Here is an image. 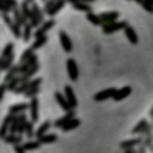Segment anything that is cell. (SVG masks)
I'll list each match as a JSON object with an SVG mask.
<instances>
[{
    "mask_svg": "<svg viewBox=\"0 0 153 153\" xmlns=\"http://www.w3.org/2000/svg\"><path fill=\"white\" fill-rule=\"evenodd\" d=\"M129 24L126 21H114V23H110V24H104L102 26V32L105 35H111V33H116L119 30H125Z\"/></svg>",
    "mask_w": 153,
    "mask_h": 153,
    "instance_id": "1",
    "label": "cell"
},
{
    "mask_svg": "<svg viewBox=\"0 0 153 153\" xmlns=\"http://www.w3.org/2000/svg\"><path fill=\"white\" fill-rule=\"evenodd\" d=\"M41 83H42V78H35V80H29V81H26V83H23L14 93L15 95H24L26 92H29L30 89H33V87H39L41 86Z\"/></svg>",
    "mask_w": 153,
    "mask_h": 153,
    "instance_id": "2",
    "label": "cell"
},
{
    "mask_svg": "<svg viewBox=\"0 0 153 153\" xmlns=\"http://www.w3.org/2000/svg\"><path fill=\"white\" fill-rule=\"evenodd\" d=\"M116 92H117L116 87L104 89V90H101V92H98V93L93 95V101H95V102H104V101H107V99H110V98H114Z\"/></svg>",
    "mask_w": 153,
    "mask_h": 153,
    "instance_id": "3",
    "label": "cell"
},
{
    "mask_svg": "<svg viewBox=\"0 0 153 153\" xmlns=\"http://www.w3.org/2000/svg\"><path fill=\"white\" fill-rule=\"evenodd\" d=\"M66 71H68V76L71 81L78 80V66H76V62L72 57H69L66 60Z\"/></svg>",
    "mask_w": 153,
    "mask_h": 153,
    "instance_id": "4",
    "label": "cell"
},
{
    "mask_svg": "<svg viewBox=\"0 0 153 153\" xmlns=\"http://www.w3.org/2000/svg\"><path fill=\"white\" fill-rule=\"evenodd\" d=\"M59 41H60V45H62V48H63L65 53H72L74 45H72V41H71V38L68 36V33L65 30H60L59 32Z\"/></svg>",
    "mask_w": 153,
    "mask_h": 153,
    "instance_id": "5",
    "label": "cell"
},
{
    "mask_svg": "<svg viewBox=\"0 0 153 153\" xmlns=\"http://www.w3.org/2000/svg\"><path fill=\"white\" fill-rule=\"evenodd\" d=\"M54 24H56V21L53 20V18H50L48 21H45L41 27H38L36 30H35V39H38V38H42V36H47V32L48 30H51L53 27H54Z\"/></svg>",
    "mask_w": 153,
    "mask_h": 153,
    "instance_id": "6",
    "label": "cell"
},
{
    "mask_svg": "<svg viewBox=\"0 0 153 153\" xmlns=\"http://www.w3.org/2000/svg\"><path fill=\"white\" fill-rule=\"evenodd\" d=\"M29 110H30V122H38L39 120V99L38 96L30 99L29 102Z\"/></svg>",
    "mask_w": 153,
    "mask_h": 153,
    "instance_id": "7",
    "label": "cell"
},
{
    "mask_svg": "<svg viewBox=\"0 0 153 153\" xmlns=\"http://www.w3.org/2000/svg\"><path fill=\"white\" fill-rule=\"evenodd\" d=\"M72 119H75V111H74V110L68 111L65 116H62L60 119H57V120L53 123V126H54V128H59V129H60V128L63 129V128H65V126H66V125H68V123H69Z\"/></svg>",
    "mask_w": 153,
    "mask_h": 153,
    "instance_id": "8",
    "label": "cell"
},
{
    "mask_svg": "<svg viewBox=\"0 0 153 153\" xmlns=\"http://www.w3.org/2000/svg\"><path fill=\"white\" fill-rule=\"evenodd\" d=\"M14 117H15V116L8 114V116L3 119L2 126H0V138H6V137L9 135V129H11V123H12Z\"/></svg>",
    "mask_w": 153,
    "mask_h": 153,
    "instance_id": "9",
    "label": "cell"
},
{
    "mask_svg": "<svg viewBox=\"0 0 153 153\" xmlns=\"http://www.w3.org/2000/svg\"><path fill=\"white\" fill-rule=\"evenodd\" d=\"M65 96H66V99H68V102H69V105H71V108L74 110L76 105H78V99H76V96H75V92H74V89L71 87V86H65Z\"/></svg>",
    "mask_w": 153,
    "mask_h": 153,
    "instance_id": "10",
    "label": "cell"
},
{
    "mask_svg": "<svg viewBox=\"0 0 153 153\" xmlns=\"http://www.w3.org/2000/svg\"><path fill=\"white\" fill-rule=\"evenodd\" d=\"M99 17H101V20H102L104 24H110V23L117 21V18L120 17V14H119L117 11H108V12H102V14H99Z\"/></svg>",
    "mask_w": 153,
    "mask_h": 153,
    "instance_id": "11",
    "label": "cell"
},
{
    "mask_svg": "<svg viewBox=\"0 0 153 153\" xmlns=\"http://www.w3.org/2000/svg\"><path fill=\"white\" fill-rule=\"evenodd\" d=\"M131 93H132V87H131V86H125V87H122V89H117V92H116V95H114L113 99H114L116 102H120V101L126 99Z\"/></svg>",
    "mask_w": 153,
    "mask_h": 153,
    "instance_id": "12",
    "label": "cell"
},
{
    "mask_svg": "<svg viewBox=\"0 0 153 153\" xmlns=\"http://www.w3.org/2000/svg\"><path fill=\"white\" fill-rule=\"evenodd\" d=\"M54 99H56V102L59 104V107H60L62 110H65L66 113L72 110L71 105H69V102H68V99H66V96L62 95L60 92H56V93H54Z\"/></svg>",
    "mask_w": 153,
    "mask_h": 153,
    "instance_id": "13",
    "label": "cell"
},
{
    "mask_svg": "<svg viewBox=\"0 0 153 153\" xmlns=\"http://www.w3.org/2000/svg\"><path fill=\"white\" fill-rule=\"evenodd\" d=\"M18 75H21V72H20V63H18V65H14V66L6 72L5 78H3V83H5V84L11 83V81L15 78V76H18Z\"/></svg>",
    "mask_w": 153,
    "mask_h": 153,
    "instance_id": "14",
    "label": "cell"
},
{
    "mask_svg": "<svg viewBox=\"0 0 153 153\" xmlns=\"http://www.w3.org/2000/svg\"><path fill=\"white\" fill-rule=\"evenodd\" d=\"M51 126H53V123H51L50 120L42 122V123H41V126H38V129H36V134H35V135H36V140H41L44 135H47Z\"/></svg>",
    "mask_w": 153,
    "mask_h": 153,
    "instance_id": "15",
    "label": "cell"
},
{
    "mask_svg": "<svg viewBox=\"0 0 153 153\" xmlns=\"http://www.w3.org/2000/svg\"><path fill=\"white\" fill-rule=\"evenodd\" d=\"M27 108H29V104H26V102L15 104V105L9 107V110H8V114H12V116H20V114H23V113H24Z\"/></svg>",
    "mask_w": 153,
    "mask_h": 153,
    "instance_id": "16",
    "label": "cell"
},
{
    "mask_svg": "<svg viewBox=\"0 0 153 153\" xmlns=\"http://www.w3.org/2000/svg\"><path fill=\"white\" fill-rule=\"evenodd\" d=\"M12 18H14V21L18 24V26H21V27H24L29 21L24 18V15H23V12H21V9H14V12H12Z\"/></svg>",
    "mask_w": 153,
    "mask_h": 153,
    "instance_id": "17",
    "label": "cell"
},
{
    "mask_svg": "<svg viewBox=\"0 0 153 153\" xmlns=\"http://www.w3.org/2000/svg\"><path fill=\"white\" fill-rule=\"evenodd\" d=\"M123 32H125V35H126V39H128L132 45H137V44H138V36H137V32L132 29V26H128Z\"/></svg>",
    "mask_w": 153,
    "mask_h": 153,
    "instance_id": "18",
    "label": "cell"
},
{
    "mask_svg": "<svg viewBox=\"0 0 153 153\" xmlns=\"http://www.w3.org/2000/svg\"><path fill=\"white\" fill-rule=\"evenodd\" d=\"M3 141L8 143V144H12V146H20L21 141H23V135H20V134H9L6 138H3Z\"/></svg>",
    "mask_w": 153,
    "mask_h": 153,
    "instance_id": "19",
    "label": "cell"
},
{
    "mask_svg": "<svg viewBox=\"0 0 153 153\" xmlns=\"http://www.w3.org/2000/svg\"><path fill=\"white\" fill-rule=\"evenodd\" d=\"M21 146H23V149H24L26 152H33V150H38V149L42 146V143H41L39 140H36V141H32V140H29V141L23 143Z\"/></svg>",
    "mask_w": 153,
    "mask_h": 153,
    "instance_id": "20",
    "label": "cell"
},
{
    "mask_svg": "<svg viewBox=\"0 0 153 153\" xmlns=\"http://www.w3.org/2000/svg\"><path fill=\"white\" fill-rule=\"evenodd\" d=\"M20 9H21V12H23V15H24V18L29 21L30 20V17H32V5L27 2V0H23L21 2V6H20Z\"/></svg>",
    "mask_w": 153,
    "mask_h": 153,
    "instance_id": "21",
    "label": "cell"
},
{
    "mask_svg": "<svg viewBox=\"0 0 153 153\" xmlns=\"http://www.w3.org/2000/svg\"><path fill=\"white\" fill-rule=\"evenodd\" d=\"M14 50H15V44H14V42L6 44V47H5L3 51H2V56H0V60H5V59L11 57V56L14 54Z\"/></svg>",
    "mask_w": 153,
    "mask_h": 153,
    "instance_id": "22",
    "label": "cell"
},
{
    "mask_svg": "<svg viewBox=\"0 0 153 153\" xmlns=\"http://www.w3.org/2000/svg\"><path fill=\"white\" fill-rule=\"evenodd\" d=\"M141 143H143L141 138H132V140H128V141L120 143V147H122L123 150H128V149H132V147H135V146H138V144H141Z\"/></svg>",
    "mask_w": 153,
    "mask_h": 153,
    "instance_id": "23",
    "label": "cell"
},
{
    "mask_svg": "<svg viewBox=\"0 0 153 153\" xmlns=\"http://www.w3.org/2000/svg\"><path fill=\"white\" fill-rule=\"evenodd\" d=\"M14 60H15V56L14 54L11 57L5 59V60H0V69H2V71H9L14 66Z\"/></svg>",
    "mask_w": 153,
    "mask_h": 153,
    "instance_id": "24",
    "label": "cell"
},
{
    "mask_svg": "<svg viewBox=\"0 0 153 153\" xmlns=\"http://www.w3.org/2000/svg\"><path fill=\"white\" fill-rule=\"evenodd\" d=\"M33 56H35V50H33L32 47H30V48H27V50H24V51L21 53V57H20V65H23V63L29 62Z\"/></svg>",
    "mask_w": 153,
    "mask_h": 153,
    "instance_id": "25",
    "label": "cell"
},
{
    "mask_svg": "<svg viewBox=\"0 0 153 153\" xmlns=\"http://www.w3.org/2000/svg\"><path fill=\"white\" fill-rule=\"evenodd\" d=\"M32 35H35V33H33V27H32L30 23H27V24L23 27V41H24V42H29L30 38H32Z\"/></svg>",
    "mask_w": 153,
    "mask_h": 153,
    "instance_id": "26",
    "label": "cell"
},
{
    "mask_svg": "<svg viewBox=\"0 0 153 153\" xmlns=\"http://www.w3.org/2000/svg\"><path fill=\"white\" fill-rule=\"evenodd\" d=\"M86 18H87V21H89V23H92L93 26H104V23H102L101 17H99V15H96V14H93V12L86 14Z\"/></svg>",
    "mask_w": 153,
    "mask_h": 153,
    "instance_id": "27",
    "label": "cell"
},
{
    "mask_svg": "<svg viewBox=\"0 0 153 153\" xmlns=\"http://www.w3.org/2000/svg\"><path fill=\"white\" fill-rule=\"evenodd\" d=\"M65 5H66V0H60L59 3H56V5H54V6H53V8L48 11V14H47V15H48V17H54V15H56L59 11H62V9L65 8Z\"/></svg>",
    "mask_w": 153,
    "mask_h": 153,
    "instance_id": "28",
    "label": "cell"
},
{
    "mask_svg": "<svg viewBox=\"0 0 153 153\" xmlns=\"http://www.w3.org/2000/svg\"><path fill=\"white\" fill-rule=\"evenodd\" d=\"M80 125H81V120L75 117V119H72V120H71V122H69L62 131H63V132H69V131H72V129H76Z\"/></svg>",
    "mask_w": 153,
    "mask_h": 153,
    "instance_id": "29",
    "label": "cell"
},
{
    "mask_svg": "<svg viewBox=\"0 0 153 153\" xmlns=\"http://www.w3.org/2000/svg\"><path fill=\"white\" fill-rule=\"evenodd\" d=\"M72 8L76 9V11L86 12V14H90L92 12V6L89 3H72Z\"/></svg>",
    "mask_w": 153,
    "mask_h": 153,
    "instance_id": "30",
    "label": "cell"
},
{
    "mask_svg": "<svg viewBox=\"0 0 153 153\" xmlns=\"http://www.w3.org/2000/svg\"><path fill=\"white\" fill-rule=\"evenodd\" d=\"M144 131H149V123H147L146 120H141V122L137 125V128H134L131 132H132V134H140V132H144Z\"/></svg>",
    "mask_w": 153,
    "mask_h": 153,
    "instance_id": "31",
    "label": "cell"
},
{
    "mask_svg": "<svg viewBox=\"0 0 153 153\" xmlns=\"http://www.w3.org/2000/svg\"><path fill=\"white\" fill-rule=\"evenodd\" d=\"M57 138H59V137H57L56 134H47V135H44L39 141H41L42 144H51V143H56Z\"/></svg>",
    "mask_w": 153,
    "mask_h": 153,
    "instance_id": "32",
    "label": "cell"
},
{
    "mask_svg": "<svg viewBox=\"0 0 153 153\" xmlns=\"http://www.w3.org/2000/svg\"><path fill=\"white\" fill-rule=\"evenodd\" d=\"M47 42H48V36H42V38H38V39H35V42L32 44V48H33V50H38V48L44 47V45H45Z\"/></svg>",
    "mask_w": 153,
    "mask_h": 153,
    "instance_id": "33",
    "label": "cell"
},
{
    "mask_svg": "<svg viewBox=\"0 0 153 153\" xmlns=\"http://www.w3.org/2000/svg\"><path fill=\"white\" fill-rule=\"evenodd\" d=\"M38 93H39V87H33V89H30L29 92H26V93H24V96H26V98H29V99H33V98H36V96H38Z\"/></svg>",
    "mask_w": 153,
    "mask_h": 153,
    "instance_id": "34",
    "label": "cell"
},
{
    "mask_svg": "<svg viewBox=\"0 0 153 153\" xmlns=\"http://www.w3.org/2000/svg\"><path fill=\"white\" fill-rule=\"evenodd\" d=\"M35 134H36V131H35V128H33V122H29V123H27V128H26V135H27V138H32Z\"/></svg>",
    "mask_w": 153,
    "mask_h": 153,
    "instance_id": "35",
    "label": "cell"
},
{
    "mask_svg": "<svg viewBox=\"0 0 153 153\" xmlns=\"http://www.w3.org/2000/svg\"><path fill=\"white\" fill-rule=\"evenodd\" d=\"M56 3H59V0H48V2L44 5V12H45V14H48V11H50Z\"/></svg>",
    "mask_w": 153,
    "mask_h": 153,
    "instance_id": "36",
    "label": "cell"
},
{
    "mask_svg": "<svg viewBox=\"0 0 153 153\" xmlns=\"http://www.w3.org/2000/svg\"><path fill=\"white\" fill-rule=\"evenodd\" d=\"M0 3H5V5L14 8V9L18 8V2H17V0H0Z\"/></svg>",
    "mask_w": 153,
    "mask_h": 153,
    "instance_id": "37",
    "label": "cell"
},
{
    "mask_svg": "<svg viewBox=\"0 0 153 153\" xmlns=\"http://www.w3.org/2000/svg\"><path fill=\"white\" fill-rule=\"evenodd\" d=\"M0 12L2 14H9V12H14V8L5 5V3H0Z\"/></svg>",
    "mask_w": 153,
    "mask_h": 153,
    "instance_id": "38",
    "label": "cell"
},
{
    "mask_svg": "<svg viewBox=\"0 0 153 153\" xmlns=\"http://www.w3.org/2000/svg\"><path fill=\"white\" fill-rule=\"evenodd\" d=\"M8 92V84H5V83H2L0 84V101H3V98H5V93Z\"/></svg>",
    "mask_w": 153,
    "mask_h": 153,
    "instance_id": "39",
    "label": "cell"
},
{
    "mask_svg": "<svg viewBox=\"0 0 153 153\" xmlns=\"http://www.w3.org/2000/svg\"><path fill=\"white\" fill-rule=\"evenodd\" d=\"M68 2H71V3H93L95 0H68Z\"/></svg>",
    "mask_w": 153,
    "mask_h": 153,
    "instance_id": "40",
    "label": "cell"
},
{
    "mask_svg": "<svg viewBox=\"0 0 153 153\" xmlns=\"http://www.w3.org/2000/svg\"><path fill=\"white\" fill-rule=\"evenodd\" d=\"M144 150H146V147H141L140 152H137V150H134V149H128V150H125V153H143Z\"/></svg>",
    "mask_w": 153,
    "mask_h": 153,
    "instance_id": "41",
    "label": "cell"
},
{
    "mask_svg": "<svg viewBox=\"0 0 153 153\" xmlns=\"http://www.w3.org/2000/svg\"><path fill=\"white\" fill-rule=\"evenodd\" d=\"M14 150H15V153H26V150L23 149L21 144H20V146H14Z\"/></svg>",
    "mask_w": 153,
    "mask_h": 153,
    "instance_id": "42",
    "label": "cell"
},
{
    "mask_svg": "<svg viewBox=\"0 0 153 153\" xmlns=\"http://www.w3.org/2000/svg\"><path fill=\"white\" fill-rule=\"evenodd\" d=\"M27 2H29L30 5H33V3H35V0H27Z\"/></svg>",
    "mask_w": 153,
    "mask_h": 153,
    "instance_id": "43",
    "label": "cell"
},
{
    "mask_svg": "<svg viewBox=\"0 0 153 153\" xmlns=\"http://www.w3.org/2000/svg\"><path fill=\"white\" fill-rule=\"evenodd\" d=\"M150 116H152V119H153V108H152V111H150Z\"/></svg>",
    "mask_w": 153,
    "mask_h": 153,
    "instance_id": "44",
    "label": "cell"
},
{
    "mask_svg": "<svg viewBox=\"0 0 153 153\" xmlns=\"http://www.w3.org/2000/svg\"><path fill=\"white\" fill-rule=\"evenodd\" d=\"M42 2H44V3H47V2H48V0H42Z\"/></svg>",
    "mask_w": 153,
    "mask_h": 153,
    "instance_id": "45",
    "label": "cell"
},
{
    "mask_svg": "<svg viewBox=\"0 0 153 153\" xmlns=\"http://www.w3.org/2000/svg\"><path fill=\"white\" fill-rule=\"evenodd\" d=\"M150 2H152V5H153V0H150Z\"/></svg>",
    "mask_w": 153,
    "mask_h": 153,
    "instance_id": "46",
    "label": "cell"
}]
</instances>
